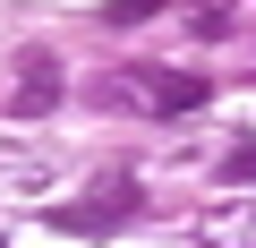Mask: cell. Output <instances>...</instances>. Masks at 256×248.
I'll use <instances>...</instances> for the list:
<instances>
[{"instance_id": "1", "label": "cell", "mask_w": 256, "mask_h": 248, "mask_svg": "<svg viewBox=\"0 0 256 248\" xmlns=\"http://www.w3.org/2000/svg\"><path fill=\"white\" fill-rule=\"evenodd\" d=\"M137 103H154L162 120H180V111H205V77H180V69H137V77H120Z\"/></svg>"}, {"instance_id": "2", "label": "cell", "mask_w": 256, "mask_h": 248, "mask_svg": "<svg viewBox=\"0 0 256 248\" xmlns=\"http://www.w3.org/2000/svg\"><path fill=\"white\" fill-rule=\"evenodd\" d=\"M196 239H205V248H256V197L205 205V214H196Z\"/></svg>"}, {"instance_id": "3", "label": "cell", "mask_w": 256, "mask_h": 248, "mask_svg": "<svg viewBox=\"0 0 256 248\" xmlns=\"http://www.w3.org/2000/svg\"><path fill=\"white\" fill-rule=\"evenodd\" d=\"M137 205H146L137 180H102L86 205H68V222H77V231H102V222H120V214H137Z\"/></svg>"}, {"instance_id": "4", "label": "cell", "mask_w": 256, "mask_h": 248, "mask_svg": "<svg viewBox=\"0 0 256 248\" xmlns=\"http://www.w3.org/2000/svg\"><path fill=\"white\" fill-rule=\"evenodd\" d=\"M52 94H60L52 52H26V60H18V111H26V120H43V111H52Z\"/></svg>"}, {"instance_id": "5", "label": "cell", "mask_w": 256, "mask_h": 248, "mask_svg": "<svg viewBox=\"0 0 256 248\" xmlns=\"http://www.w3.org/2000/svg\"><path fill=\"white\" fill-rule=\"evenodd\" d=\"M162 9V0H120V9H111V26H137V18H154Z\"/></svg>"}, {"instance_id": "6", "label": "cell", "mask_w": 256, "mask_h": 248, "mask_svg": "<svg viewBox=\"0 0 256 248\" xmlns=\"http://www.w3.org/2000/svg\"><path fill=\"white\" fill-rule=\"evenodd\" d=\"M230 171H239V180H256V154H239V163H230Z\"/></svg>"}]
</instances>
